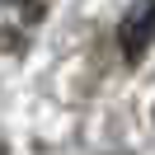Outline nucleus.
<instances>
[{
	"mask_svg": "<svg viewBox=\"0 0 155 155\" xmlns=\"http://www.w3.org/2000/svg\"><path fill=\"white\" fill-rule=\"evenodd\" d=\"M10 5H24V0H10Z\"/></svg>",
	"mask_w": 155,
	"mask_h": 155,
	"instance_id": "obj_2",
	"label": "nucleus"
},
{
	"mask_svg": "<svg viewBox=\"0 0 155 155\" xmlns=\"http://www.w3.org/2000/svg\"><path fill=\"white\" fill-rule=\"evenodd\" d=\"M155 38V0H132L122 14V24H117V47H122L127 61H141L146 47H150Z\"/></svg>",
	"mask_w": 155,
	"mask_h": 155,
	"instance_id": "obj_1",
	"label": "nucleus"
}]
</instances>
